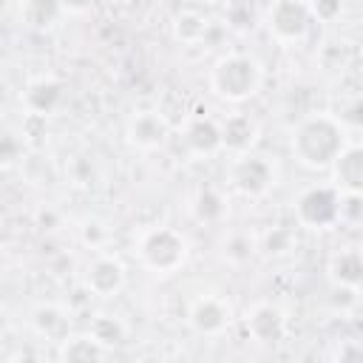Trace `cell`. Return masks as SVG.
Here are the masks:
<instances>
[{"instance_id":"cell-1","label":"cell","mask_w":363,"mask_h":363,"mask_svg":"<svg viewBox=\"0 0 363 363\" xmlns=\"http://www.w3.org/2000/svg\"><path fill=\"white\" fill-rule=\"evenodd\" d=\"M346 147V128L335 113L306 116L292 136V153L306 167H329Z\"/></svg>"},{"instance_id":"cell-2","label":"cell","mask_w":363,"mask_h":363,"mask_svg":"<svg viewBox=\"0 0 363 363\" xmlns=\"http://www.w3.org/2000/svg\"><path fill=\"white\" fill-rule=\"evenodd\" d=\"M210 85L218 96L230 99V102H241L247 96H252L261 85V68L252 57L244 54H230L221 57L210 74Z\"/></svg>"},{"instance_id":"cell-3","label":"cell","mask_w":363,"mask_h":363,"mask_svg":"<svg viewBox=\"0 0 363 363\" xmlns=\"http://www.w3.org/2000/svg\"><path fill=\"white\" fill-rule=\"evenodd\" d=\"M139 258L153 272H176L187 258V241L173 227H153L139 241Z\"/></svg>"},{"instance_id":"cell-4","label":"cell","mask_w":363,"mask_h":363,"mask_svg":"<svg viewBox=\"0 0 363 363\" xmlns=\"http://www.w3.org/2000/svg\"><path fill=\"white\" fill-rule=\"evenodd\" d=\"M340 213H343V204H340V193L335 187H309L295 201L298 221L312 230L332 227L340 218Z\"/></svg>"},{"instance_id":"cell-5","label":"cell","mask_w":363,"mask_h":363,"mask_svg":"<svg viewBox=\"0 0 363 363\" xmlns=\"http://www.w3.org/2000/svg\"><path fill=\"white\" fill-rule=\"evenodd\" d=\"M230 187L241 196H261L272 187L275 182V170L264 156H238L230 164Z\"/></svg>"},{"instance_id":"cell-6","label":"cell","mask_w":363,"mask_h":363,"mask_svg":"<svg viewBox=\"0 0 363 363\" xmlns=\"http://www.w3.org/2000/svg\"><path fill=\"white\" fill-rule=\"evenodd\" d=\"M312 23V6H306L303 0H275L269 6V31L284 40V43H295L309 31Z\"/></svg>"},{"instance_id":"cell-7","label":"cell","mask_w":363,"mask_h":363,"mask_svg":"<svg viewBox=\"0 0 363 363\" xmlns=\"http://www.w3.org/2000/svg\"><path fill=\"white\" fill-rule=\"evenodd\" d=\"M85 284H88L91 292L108 298V295H113L125 284V267L116 258H111V255H99V258H94L88 264Z\"/></svg>"},{"instance_id":"cell-8","label":"cell","mask_w":363,"mask_h":363,"mask_svg":"<svg viewBox=\"0 0 363 363\" xmlns=\"http://www.w3.org/2000/svg\"><path fill=\"white\" fill-rule=\"evenodd\" d=\"M247 329L258 343H275L284 337L286 320L281 309H275L272 303H261L247 315Z\"/></svg>"},{"instance_id":"cell-9","label":"cell","mask_w":363,"mask_h":363,"mask_svg":"<svg viewBox=\"0 0 363 363\" xmlns=\"http://www.w3.org/2000/svg\"><path fill=\"white\" fill-rule=\"evenodd\" d=\"M335 182L352 196H363V147H343L335 159Z\"/></svg>"},{"instance_id":"cell-10","label":"cell","mask_w":363,"mask_h":363,"mask_svg":"<svg viewBox=\"0 0 363 363\" xmlns=\"http://www.w3.org/2000/svg\"><path fill=\"white\" fill-rule=\"evenodd\" d=\"M128 136L139 147H159L164 142V136H167V122L156 111H142V113H136L130 119Z\"/></svg>"},{"instance_id":"cell-11","label":"cell","mask_w":363,"mask_h":363,"mask_svg":"<svg viewBox=\"0 0 363 363\" xmlns=\"http://www.w3.org/2000/svg\"><path fill=\"white\" fill-rule=\"evenodd\" d=\"M227 320H230V309H227L221 301H216V298H201V301H196V306L190 309V323H193V329H199V332H204V335L221 332V329L227 326Z\"/></svg>"},{"instance_id":"cell-12","label":"cell","mask_w":363,"mask_h":363,"mask_svg":"<svg viewBox=\"0 0 363 363\" xmlns=\"http://www.w3.org/2000/svg\"><path fill=\"white\" fill-rule=\"evenodd\" d=\"M62 11H65L62 0H23L20 3V20L34 31L51 28L62 17Z\"/></svg>"},{"instance_id":"cell-13","label":"cell","mask_w":363,"mask_h":363,"mask_svg":"<svg viewBox=\"0 0 363 363\" xmlns=\"http://www.w3.org/2000/svg\"><path fill=\"white\" fill-rule=\"evenodd\" d=\"M255 136H258V125L247 113H233L221 125V142H224V147H230L235 153H244L255 142Z\"/></svg>"},{"instance_id":"cell-14","label":"cell","mask_w":363,"mask_h":363,"mask_svg":"<svg viewBox=\"0 0 363 363\" xmlns=\"http://www.w3.org/2000/svg\"><path fill=\"white\" fill-rule=\"evenodd\" d=\"M184 139L187 145L196 150V153H213L218 150L224 142H221V125H216L213 119L207 116H196L190 119L187 130H184Z\"/></svg>"},{"instance_id":"cell-15","label":"cell","mask_w":363,"mask_h":363,"mask_svg":"<svg viewBox=\"0 0 363 363\" xmlns=\"http://www.w3.org/2000/svg\"><path fill=\"white\" fill-rule=\"evenodd\" d=\"M62 99V85L54 82V79H37L26 88V105L31 108V113H51L54 105Z\"/></svg>"},{"instance_id":"cell-16","label":"cell","mask_w":363,"mask_h":363,"mask_svg":"<svg viewBox=\"0 0 363 363\" xmlns=\"http://www.w3.org/2000/svg\"><path fill=\"white\" fill-rule=\"evenodd\" d=\"M329 272H332V278H335L337 284H343V286H357V284H363V252H357V250H343V252H337V255L332 258V264H329Z\"/></svg>"},{"instance_id":"cell-17","label":"cell","mask_w":363,"mask_h":363,"mask_svg":"<svg viewBox=\"0 0 363 363\" xmlns=\"http://www.w3.org/2000/svg\"><path fill=\"white\" fill-rule=\"evenodd\" d=\"M34 326L40 335L45 337H54V340H65L68 337V320H65V312L57 309V306H40L34 312Z\"/></svg>"},{"instance_id":"cell-18","label":"cell","mask_w":363,"mask_h":363,"mask_svg":"<svg viewBox=\"0 0 363 363\" xmlns=\"http://www.w3.org/2000/svg\"><path fill=\"white\" fill-rule=\"evenodd\" d=\"M207 26H210V20L204 14H199V11H182L176 17V23H173V31H176L179 40L196 43V40H201L207 34Z\"/></svg>"},{"instance_id":"cell-19","label":"cell","mask_w":363,"mask_h":363,"mask_svg":"<svg viewBox=\"0 0 363 363\" xmlns=\"http://www.w3.org/2000/svg\"><path fill=\"white\" fill-rule=\"evenodd\" d=\"M193 216L199 221H218L224 216V199L216 190H201L193 204Z\"/></svg>"},{"instance_id":"cell-20","label":"cell","mask_w":363,"mask_h":363,"mask_svg":"<svg viewBox=\"0 0 363 363\" xmlns=\"http://www.w3.org/2000/svg\"><path fill=\"white\" fill-rule=\"evenodd\" d=\"M227 23L233 28H250L255 26V3L252 0H227Z\"/></svg>"},{"instance_id":"cell-21","label":"cell","mask_w":363,"mask_h":363,"mask_svg":"<svg viewBox=\"0 0 363 363\" xmlns=\"http://www.w3.org/2000/svg\"><path fill=\"white\" fill-rule=\"evenodd\" d=\"M91 335L99 340V343H105V346H113V343H119L122 340V326H119V320H113V318H108V315H99L96 320H94V326H91Z\"/></svg>"},{"instance_id":"cell-22","label":"cell","mask_w":363,"mask_h":363,"mask_svg":"<svg viewBox=\"0 0 363 363\" xmlns=\"http://www.w3.org/2000/svg\"><path fill=\"white\" fill-rule=\"evenodd\" d=\"M337 119L343 122V128H363V96L346 99L337 111Z\"/></svg>"},{"instance_id":"cell-23","label":"cell","mask_w":363,"mask_h":363,"mask_svg":"<svg viewBox=\"0 0 363 363\" xmlns=\"http://www.w3.org/2000/svg\"><path fill=\"white\" fill-rule=\"evenodd\" d=\"M312 14L318 20H335L340 14V0H315L312 3Z\"/></svg>"},{"instance_id":"cell-24","label":"cell","mask_w":363,"mask_h":363,"mask_svg":"<svg viewBox=\"0 0 363 363\" xmlns=\"http://www.w3.org/2000/svg\"><path fill=\"white\" fill-rule=\"evenodd\" d=\"M289 247V233L286 230H272L267 235V252H284Z\"/></svg>"},{"instance_id":"cell-25","label":"cell","mask_w":363,"mask_h":363,"mask_svg":"<svg viewBox=\"0 0 363 363\" xmlns=\"http://www.w3.org/2000/svg\"><path fill=\"white\" fill-rule=\"evenodd\" d=\"M88 3L91 0H62L65 11H82V9H88Z\"/></svg>"},{"instance_id":"cell-26","label":"cell","mask_w":363,"mask_h":363,"mask_svg":"<svg viewBox=\"0 0 363 363\" xmlns=\"http://www.w3.org/2000/svg\"><path fill=\"white\" fill-rule=\"evenodd\" d=\"M111 3H128V0H111Z\"/></svg>"}]
</instances>
